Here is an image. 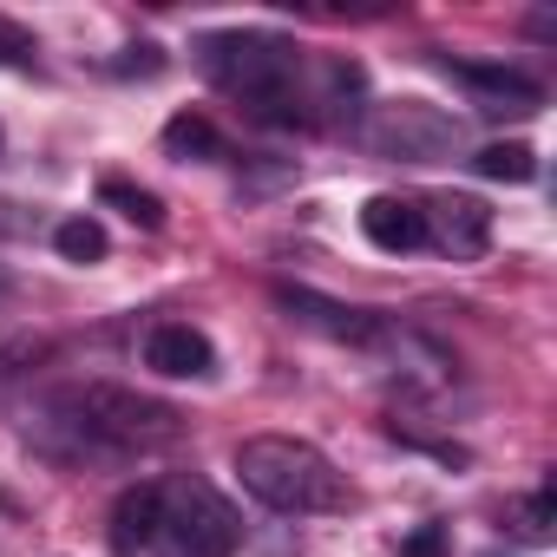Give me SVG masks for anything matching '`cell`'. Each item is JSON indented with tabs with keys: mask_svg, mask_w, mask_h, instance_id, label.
Segmentation results:
<instances>
[{
	"mask_svg": "<svg viewBox=\"0 0 557 557\" xmlns=\"http://www.w3.org/2000/svg\"><path fill=\"white\" fill-rule=\"evenodd\" d=\"M184 433L177 407L145 400L138 387L119 381H86L53 394L47 420H40V446L60 459H125V453H158Z\"/></svg>",
	"mask_w": 557,
	"mask_h": 557,
	"instance_id": "6da1fadb",
	"label": "cell"
},
{
	"mask_svg": "<svg viewBox=\"0 0 557 557\" xmlns=\"http://www.w3.org/2000/svg\"><path fill=\"white\" fill-rule=\"evenodd\" d=\"M203 73L256 119H296L302 106V53L283 34H210Z\"/></svg>",
	"mask_w": 557,
	"mask_h": 557,
	"instance_id": "7a4b0ae2",
	"label": "cell"
},
{
	"mask_svg": "<svg viewBox=\"0 0 557 557\" xmlns=\"http://www.w3.org/2000/svg\"><path fill=\"white\" fill-rule=\"evenodd\" d=\"M236 472H243V492L262 498L269 511H342L348 505V479L309 440H289V433L243 440Z\"/></svg>",
	"mask_w": 557,
	"mask_h": 557,
	"instance_id": "3957f363",
	"label": "cell"
},
{
	"mask_svg": "<svg viewBox=\"0 0 557 557\" xmlns=\"http://www.w3.org/2000/svg\"><path fill=\"white\" fill-rule=\"evenodd\" d=\"M243 544V518L236 505L203 485V479H177L158 485V557H230Z\"/></svg>",
	"mask_w": 557,
	"mask_h": 557,
	"instance_id": "277c9868",
	"label": "cell"
},
{
	"mask_svg": "<svg viewBox=\"0 0 557 557\" xmlns=\"http://www.w3.org/2000/svg\"><path fill=\"white\" fill-rule=\"evenodd\" d=\"M361 145L381 151V158H400V164H440V158L459 151V119L426 106V99H387V106L368 112Z\"/></svg>",
	"mask_w": 557,
	"mask_h": 557,
	"instance_id": "5b68a950",
	"label": "cell"
},
{
	"mask_svg": "<svg viewBox=\"0 0 557 557\" xmlns=\"http://www.w3.org/2000/svg\"><path fill=\"white\" fill-rule=\"evenodd\" d=\"M420 223H426V243H433L440 256H453V262H479V256L492 249V210H485L479 197L446 190V197L420 203Z\"/></svg>",
	"mask_w": 557,
	"mask_h": 557,
	"instance_id": "8992f818",
	"label": "cell"
},
{
	"mask_svg": "<svg viewBox=\"0 0 557 557\" xmlns=\"http://www.w3.org/2000/svg\"><path fill=\"white\" fill-rule=\"evenodd\" d=\"M275 302H283L289 322H302V329H315V335H329V342H348V348L387 342V322H381V315L348 309V302H335V296H315V289H275Z\"/></svg>",
	"mask_w": 557,
	"mask_h": 557,
	"instance_id": "52a82bcc",
	"label": "cell"
},
{
	"mask_svg": "<svg viewBox=\"0 0 557 557\" xmlns=\"http://www.w3.org/2000/svg\"><path fill=\"white\" fill-rule=\"evenodd\" d=\"M145 368L164 381H197V374H210V342L190 322H158L145 335Z\"/></svg>",
	"mask_w": 557,
	"mask_h": 557,
	"instance_id": "ba28073f",
	"label": "cell"
},
{
	"mask_svg": "<svg viewBox=\"0 0 557 557\" xmlns=\"http://www.w3.org/2000/svg\"><path fill=\"white\" fill-rule=\"evenodd\" d=\"M361 230H368V243L387 249V256H407V249L426 243L420 203H407V197H368V203H361Z\"/></svg>",
	"mask_w": 557,
	"mask_h": 557,
	"instance_id": "9c48e42d",
	"label": "cell"
},
{
	"mask_svg": "<svg viewBox=\"0 0 557 557\" xmlns=\"http://www.w3.org/2000/svg\"><path fill=\"white\" fill-rule=\"evenodd\" d=\"M459 79H466V92L479 99V112H511V119H524V112L544 106V92H537L524 73H505V66H459Z\"/></svg>",
	"mask_w": 557,
	"mask_h": 557,
	"instance_id": "30bf717a",
	"label": "cell"
},
{
	"mask_svg": "<svg viewBox=\"0 0 557 557\" xmlns=\"http://www.w3.org/2000/svg\"><path fill=\"white\" fill-rule=\"evenodd\" d=\"M158 544V485H132L112 505V550L119 557H151Z\"/></svg>",
	"mask_w": 557,
	"mask_h": 557,
	"instance_id": "8fae6325",
	"label": "cell"
},
{
	"mask_svg": "<svg viewBox=\"0 0 557 557\" xmlns=\"http://www.w3.org/2000/svg\"><path fill=\"white\" fill-rule=\"evenodd\" d=\"M164 151H171V158H184V164H210V158H223V138H216V125H210V119L177 112V119L164 125Z\"/></svg>",
	"mask_w": 557,
	"mask_h": 557,
	"instance_id": "7c38bea8",
	"label": "cell"
},
{
	"mask_svg": "<svg viewBox=\"0 0 557 557\" xmlns=\"http://www.w3.org/2000/svg\"><path fill=\"white\" fill-rule=\"evenodd\" d=\"M472 164H479V177H492V184H531V177H537V151L518 145V138H511V145H485Z\"/></svg>",
	"mask_w": 557,
	"mask_h": 557,
	"instance_id": "4fadbf2b",
	"label": "cell"
},
{
	"mask_svg": "<svg viewBox=\"0 0 557 557\" xmlns=\"http://www.w3.org/2000/svg\"><path fill=\"white\" fill-rule=\"evenodd\" d=\"M505 524H511L524 544H550V531H557V492L511 498V505H505Z\"/></svg>",
	"mask_w": 557,
	"mask_h": 557,
	"instance_id": "5bb4252c",
	"label": "cell"
},
{
	"mask_svg": "<svg viewBox=\"0 0 557 557\" xmlns=\"http://www.w3.org/2000/svg\"><path fill=\"white\" fill-rule=\"evenodd\" d=\"M99 203H106V210H119V216H132L138 230H158V223H164V203H158L151 190L125 184V177H106V184H99Z\"/></svg>",
	"mask_w": 557,
	"mask_h": 557,
	"instance_id": "9a60e30c",
	"label": "cell"
},
{
	"mask_svg": "<svg viewBox=\"0 0 557 557\" xmlns=\"http://www.w3.org/2000/svg\"><path fill=\"white\" fill-rule=\"evenodd\" d=\"M47 355V342L40 335H27V329H14V335H0V400H8L27 374H34V361Z\"/></svg>",
	"mask_w": 557,
	"mask_h": 557,
	"instance_id": "2e32d148",
	"label": "cell"
},
{
	"mask_svg": "<svg viewBox=\"0 0 557 557\" xmlns=\"http://www.w3.org/2000/svg\"><path fill=\"white\" fill-rule=\"evenodd\" d=\"M53 243H60L66 262H99V256H106V230H99L92 216H66V223L53 230Z\"/></svg>",
	"mask_w": 557,
	"mask_h": 557,
	"instance_id": "e0dca14e",
	"label": "cell"
},
{
	"mask_svg": "<svg viewBox=\"0 0 557 557\" xmlns=\"http://www.w3.org/2000/svg\"><path fill=\"white\" fill-rule=\"evenodd\" d=\"M400 557H453V531L446 524H413L400 537Z\"/></svg>",
	"mask_w": 557,
	"mask_h": 557,
	"instance_id": "ac0fdd59",
	"label": "cell"
},
{
	"mask_svg": "<svg viewBox=\"0 0 557 557\" xmlns=\"http://www.w3.org/2000/svg\"><path fill=\"white\" fill-rule=\"evenodd\" d=\"M27 53H34V47H27L14 27H0V60H27Z\"/></svg>",
	"mask_w": 557,
	"mask_h": 557,
	"instance_id": "d6986e66",
	"label": "cell"
}]
</instances>
